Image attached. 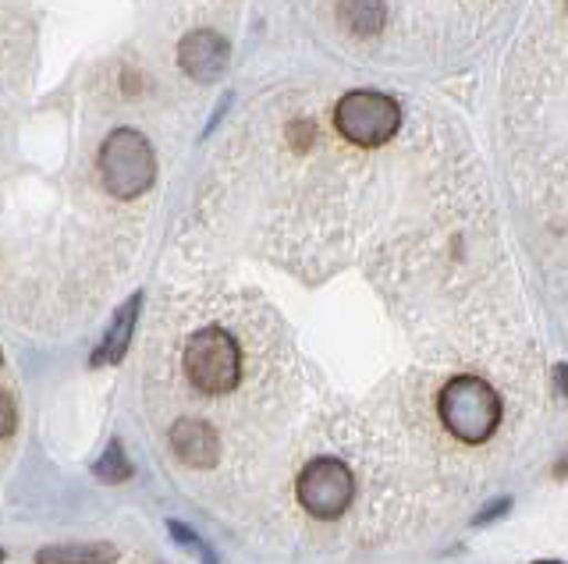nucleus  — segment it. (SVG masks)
I'll list each match as a JSON object with an SVG mask.
<instances>
[{
    "instance_id": "f257e3e1",
    "label": "nucleus",
    "mask_w": 568,
    "mask_h": 564,
    "mask_svg": "<svg viewBox=\"0 0 568 564\" xmlns=\"http://www.w3.org/2000/svg\"><path fill=\"white\" fill-rule=\"evenodd\" d=\"M437 416L455 440L462 444H487V440L501 427L505 404L501 394L484 377L458 373L440 387L437 394Z\"/></svg>"
},
{
    "instance_id": "f03ea898",
    "label": "nucleus",
    "mask_w": 568,
    "mask_h": 564,
    "mask_svg": "<svg viewBox=\"0 0 568 564\" xmlns=\"http://www.w3.org/2000/svg\"><path fill=\"white\" fill-rule=\"evenodd\" d=\"M100 182L114 199H139L156 182V153L150 139L135 129H118L103 139L100 156Z\"/></svg>"
},
{
    "instance_id": "7ed1b4c3",
    "label": "nucleus",
    "mask_w": 568,
    "mask_h": 564,
    "mask_svg": "<svg viewBox=\"0 0 568 564\" xmlns=\"http://www.w3.org/2000/svg\"><path fill=\"white\" fill-rule=\"evenodd\" d=\"M185 377L200 394L224 398L242 383V348L224 327L195 330L185 345Z\"/></svg>"
},
{
    "instance_id": "20e7f679",
    "label": "nucleus",
    "mask_w": 568,
    "mask_h": 564,
    "mask_svg": "<svg viewBox=\"0 0 568 564\" xmlns=\"http://www.w3.org/2000/svg\"><path fill=\"white\" fill-rule=\"evenodd\" d=\"M334 129L342 132V139H348L352 146H363V150L384 146L387 139H395V132L402 129V107H398V100H390L384 93L352 90L337 100Z\"/></svg>"
},
{
    "instance_id": "39448f33",
    "label": "nucleus",
    "mask_w": 568,
    "mask_h": 564,
    "mask_svg": "<svg viewBox=\"0 0 568 564\" xmlns=\"http://www.w3.org/2000/svg\"><path fill=\"white\" fill-rule=\"evenodd\" d=\"M295 498L306 515L320 522H334V519H342L355 501V475L342 458L320 454L298 472Z\"/></svg>"
},
{
    "instance_id": "423d86ee",
    "label": "nucleus",
    "mask_w": 568,
    "mask_h": 564,
    "mask_svg": "<svg viewBox=\"0 0 568 564\" xmlns=\"http://www.w3.org/2000/svg\"><path fill=\"white\" fill-rule=\"evenodd\" d=\"M231 61V47L221 32L213 29H195L178 43V64L182 72L195 82H217Z\"/></svg>"
},
{
    "instance_id": "0eeeda50",
    "label": "nucleus",
    "mask_w": 568,
    "mask_h": 564,
    "mask_svg": "<svg viewBox=\"0 0 568 564\" xmlns=\"http://www.w3.org/2000/svg\"><path fill=\"white\" fill-rule=\"evenodd\" d=\"M168 444L174 458H182L192 469H213L221 462V433L210 427L206 419H178L168 430Z\"/></svg>"
},
{
    "instance_id": "6e6552de",
    "label": "nucleus",
    "mask_w": 568,
    "mask_h": 564,
    "mask_svg": "<svg viewBox=\"0 0 568 564\" xmlns=\"http://www.w3.org/2000/svg\"><path fill=\"white\" fill-rule=\"evenodd\" d=\"M139 309H142V295L135 291L129 302H124L114 312V320H111V327H106L103 338H100L89 366H118L124 356H129L132 338H135V324H139Z\"/></svg>"
},
{
    "instance_id": "1a4fd4ad",
    "label": "nucleus",
    "mask_w": 568,
    "mask_h": 564,
    "mask_svg": "<svg viewBox=\"0 0 568 564\" xmlns=\"http://www.w3.org/2000/svg\"><path fill=\"white\" fill-rule=\"evenodd\" d=\"M118 561V546L114 543H58V546H43L36 554V564H114Z\"/></svg>"
},
{
    "instance_id": "9d476101",
    "label": "nucleus",
    "mask_w": 568,
    "mask_h": 564,
    "mask_svg": "<svg viewBox=\"0 0 568 564\" xmlns=\"http://www.w3.org/2000/svg\"><path fill=\"white\" fill-rule=\"evenodd\" d=\"M337 14H342V22L348 25V32L355 37H377L384 29V0H342L337 4Z\"/></svg>"
},
{
    "instance_id": "9b49d317",
    "label": "nucleus",
    "mask_w": 568,
    "mask_h": 564,
    "mask_svg": "<svg viewBox=\"0 0 568 564\" xmlns=\"http://www.w3.org/2000/svg\"><path fill=\"white\" fill-rule=\"evenodd\" d=\"M93 472L100 475V480H106V483H129L132 475H135V469H132V462H129V454H124V448H121V440H111L106 444V451L100 454V462L93 465Z\"/></svg>"
},
{
    "instance_id": "f8f14e48",
    "label": "nucleus",
    "mask_w": 568,
    "mask_h": 564,
    "mask_svg": "<svg viewBox=\"0 0 568 564\" xmlns=\"http://www.w3.org/2000/svg\"><path fill=\"white\" fill-rule=\"evenodd\" d=\"M168 529H171V536H174L178 543H182L189 554H195L203 564H217V554L210 551V543H203V536H200V533H192V529H189V525H182V522H171Z\"/></svg>"
},
{
    "instance_id": "ddd939ff",
    "label": "nucleus",
    "mask_w": 568,
    "mask_h": 564,
    "mask_svg": "<svg viewBox=\"0 0 568 564\" xmlns=\"http://www.w3.org/2000/svg\"><path fill=\"white\" fill-rule=\"evenodd\" d=\"M14 430H18V401L11 391L0 387V440L14 437Z\"/></svg>"
},
{
    "instance_id": "4468645a",
    "label": "nucleus",
    "mask_w": 568,
    "mask_h": 564,
    "mask_svg": "<svg viewBox=\"0 0 568 564\" xmlns=\"http://www.w3.org/2000/svg\"><path fill=\"white\" fill-rule=\"evenodd\" d=\"M505 507H508V498H501V501H497V504L484 507V511H479V515H476V525H484V522H494L497 515H501Z\"/></svg>"
},
{
    "instance_id": "2eb2a0df",
    "label": "nucleus",
    "mask_w": 568,
    "mask_h": 564,
    "mask_svg": "<svg viewBox=\"0 0 568 564\" xmlns=\"http://www.w3.org/2000/svg\"><path fill=\"white\" fill-rule=\"evenodd\" d=\"M555 391H558V398H568V366L555 369Z\"/></svg>"
},
{
    "instance_id": "dca6fc26",
    "label": "nucleus",
    "mask_w": 568,
    "mask_h": 564,
    "mask_svg": "<svg viewBox=\"0 0 568 564\" xmlns=\"http://www.w3.org/2000/svg\"><path fill=\"white\" fill-rule=\"evenodd\" d=\"M532 564H561V561H532Z\"/></svg>"
},
{
    "instance_id": "f3484780",
    "label": "nucleus",
    "mask_w": 568,
    "mask_h": 564,
    "mask_svg": "<svg viewBox=\"0 0 568 564\" xmlns=\"http://www.w3.org/2000/svg\"><path fill=\"white\" fill-rule=\"evenodd\" d=\"M4 557H8V554H4V551H0V564H4Z\"/></svg>"
}]
</instances>
